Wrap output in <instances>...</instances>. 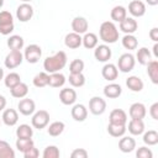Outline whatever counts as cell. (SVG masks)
<instances>
[{"label": "cell", "mask_w": 158, "mask_h": 158, "mask_svg": "<svg viewBox=\"0 0 158 158\" xmlns=\"http://www.w3.org/2000/svg\"><path fill=\"white\" fill-rule=\"evenodd\" d=\"M67 53L64 51H59L57 53H54L53 56L47 57L43 60V69L44 72H47L48 74L51 73H56V72H60L65 64H67Z\"/></svg>", "instance_id": "cell-1"}, {"label": "cell", "mask_w": 158, "mask_h": 158, "mask_svg": "<svg viewBox=\"0 0 158 158\" xmlns=\"http://www.w3.org/2000/svg\"><path fill=\"white\" fill-rule=\"evenodd\" d=\"M99 37L106 44L115 43V42H117V40L120 37L118 28L116 27V25L112 21H104L99 28Z\"/></svg>", "instance_id": "cell-2"}, {"label": "cell", "mask_w": 158, "mask_h": 158, "mask_svg": "<svg viewBox=\"0 0 158 158\" xmlns=\"http://www.w3.org/2000/svg\"><path fill=\"white\" fill-rule=\"evenodd\" d=\"M15 28L14 16L10 11H0V33L4 36L10 35Z\"/></svg>", "instance_id": "cell-3"}, {"label": "cell", "mask_w": 158, "mask_h": 158, "mask_svg": "<svg viewBox=\"0 0 158 158\" xmlns=\"http://www.w3.org/2000/svg\"><path fill=\"white\" fill-rule=\"evenodd\" d=\"M135 64H136V59H135V56L132 53H123L120 56L118 60H117V69L122 73H130L131 70H133L135 68Z\"/></svg>", "instance_id": "cell-4"}, {"label": "cell", "mask_w": 158, "mask_h": 158, "mask_svg": "<svg viewBox=\"0 0 158 158\" xmlns=\"http://www.w3.org/2000/svg\"><path fill=\"white\" fill-rule=\"evenodd\" d=\"M31 123H32L33 128H37V130L46 128L49 123V112L46 110H38V111L33 112Z\"/></svg>", "instance_id": "cell-5"}, {"label": "cell", "mask_w": 158, "mask_h": 158, "mask_svg": "<svg viewBox=\"0 0 158 158\" xmlns=\"http://www.w3.org/2000/svg\"><path fill=\"white\" fill-rule=\"evenodd\" d=\"M41 57H42V48L38 44L32 43V44H28L25 48L23 59H26L28 63L35 64V63H37L41 59Z\"/></svg>", "instance_id": "cell-6"}, {"label": "cell", "mask_w": 158, "mask_h": 158, "mask_svg": "<svg viewBox=\"0 0 158 158\" xmlns=\"http://www.w3.org/2000/svg\"><path fill=\"white\" fill-rule=\"evenodd\" d=\"M22 60L23 54L21 53V51H10L4 59V64L7 69H15L22 63Z\"/></svg>", "instance_id": "cell-7"}, {"label": "cell", "mask_w": 158, "mask_h": 158, "mask_svg": "<svg viewBox=\"0 0 158 158\" xmlns=\"http://www.w3.org/2000/svg\"><path fill=\"white\" fill-rule=\"evenodd\" d=\"M89 111L95 116L102 115L106 111V101H105V99H102L101 96H93L89 100Z\"/></svg>", "instance_id": "cell-8"}, {"label": "cell", "mask_w": 158, "mask_h": 158, "mask_svg": "<svg viewBox=\"0 0 158 158\" xmlns=\"http://www.w3.org/2000/svg\"><path fill=\"white\" fill-rule=\"evenodd\" d=\"M112 56V52H111V48L109 47V44L104 43V44H98L95 48H94V57L98 62H101V63H107L110 60Z\"/></svg>", "instance_id": "cell-9"}, {"label": "cell", "mask_w": 158, "mask_h": 158, "mask_svg": "<svg viewBox=\"0 0 158 158\" xmlns=\"http://www.w3.org/2000/svg\"><path fill=\"white\" fill-rule=\"evenodd\" d=\"M33 16V7L28 2H22L16 9V17L20 22H27Z\"/></svg>", "instance_id": "cell-10"}, {"label": "cell", "mask_w": 158, "mask_h": 158, "mask_svg": "<svg viewBox=\"0 0 158 158\" xmlns=\"http://www.w3.org/2000/svg\"><path fill=\"white\" fill-rule=\"evenodd\" d=\"M17 110L23 116H30L36 111V104L30 98H22L17 104Z\"/></svg>", "instance_id": "cell-11"}, {"label": "cell", "mask_w": 158, "mask_h": 158, "mask_svg": "<svg viewBox=\"0 0 158 158\" xmlns=\"http://www.w3.org/2000/svg\"><path fill=\"white\" fill-rule=\"evenodd\" d=\"M59 100L63 105H74L77 101V91L73 88H63L59 91Z\"/></svg>", "instance_id": "cell-12"}, {"label": "cell", "mask_w": 158, "mask_h": 158, "mask_svg": "<svg viewBox=\"0 0 158 158\" xmlns=\"http://www.w3.org/2000/svg\"><path fill=\"white\" fill-rule=\"evenodd\" d=\"M88 28H89V22L85 17L83 16H77L72 20V30L73 32L75 33H79V35H84L85 32H88Z\"/></svg>", "instance_id": "cell-13"}, {"label": "cell", "mask_w": 158, "mask_h": 158, "mask_svg": "<svg viewBox=\"0 0 158 158\" xmlns=\"http://www.w3.org/2000/svg\"><path fill=\"white\" fill-rule=\"evenodd\" d=\"M118 23H120V30L125 35H133L138 28V23L135 20V17H126Z\"/></svg>", "instance_id": "cell-14"}, {"label": "cell", "mask_w": 158, "mask_h": 158, "mask_svg": "<svg viewBox=\"0 0 158 158\" xmlns=\"http://www.w3.org/2000/svg\"><path fill=\"white\" fill-rule=\"evenodd\" d=\"M70 115L74 121L77 122H83L88 117V109L83 104H74L70 111Z\"/></svg>", "instance_id": "cell-15"}, {"label": "cell", "mask_w": 158, "mask_h": 158, "mask_svg": "<svg viewBox=\"0 0 158 158\" xmlns=\"http://www.w3.org/2000/svg\"><path fill=\"white\" fill-rule=\"evenodd\" d=\"M128 12L132 17H142L146 14V4L141 0H132L128 4Z\"/></svg>", "instance_id": "cell-16"}, {"label": "cell", "mask_w": 158, "mask_h": 158, "mask_svg": "<svg viewBox=\"0 0 158 158\" xmlns=\"http://www.w3.org/2000/svg\"><path fill=\"white\" fill-rule=\"evenodd\" d=\"M101 75L107 81H114L118 77V69L112 63H105V65L101 69Z\"/></svg>", "instance_id": "cell-17"}, {"label": "cell", "mask_w": 158, "mask_h": 158, "mask_svg": "<svg viewBox=\"0 0 158 158\" xmlns=\"http://www.w3.org/2000/svg\"><path fill=\"white\" fill-rule=\"evenodd\" d=\"M128 115L131 118H139V120H143L147 115V109L144 106V104L142 102H133L131 106H130V110H128Z\"/></svg>", "instance_id": "cell-18"}, {"label": "cell", "mask_w": 158, "mask_h": 158, "mask_svg": "<svg viewBox=\"0 0 158 158\" xmlns=\"http://www.w3.org/2000/svg\"><path fill=\"white\" fill-rule=\"evenodd\" d=\"M109 123L115 125H126L127 123V114L122 109H114L109 116Z\"/></svg>", "instance_id": "cell-19"}, {"label": "cell", "mask_w": 158, "mask_h": 158, "mask_svg": "<svg viewBox=\"0 0 158 158\" xmlns=\"http://www.w3.org/2000/svg\"><path fill=\"white\" fill-rule=\"evenodd\" d=\"M136 148V141L131 136H122L118 141V149L122 153H131Z\"/></svg>", "instance_id": "cell-20"}, {"label": "cell", "mask_w": 158, "mask_h": 158, "mask_svg": "<svg viewBox=\"0 0 158 158\" xmlns=\"http://www.w3.org/2000/svg\"><path fill=\"white\" fill-rule=\"evenodd\" d=\"M1 121L6 126H15L19 121V112L15 109H5L1 115Z\"/></svg>", "instance_id": "cell-21"}, {"label": "cell", "mask_w": 158, "mask_h": 158, "mask_svg": "<svg viewBox=\"0 0 158 158\" xmlns=\"http://www.w3.org/2000/svg\"><path fill=\"white\" fill-rule=\"evenodd\" d=\"M64 44L70 49H77L81 46V36L75 32H69L64 37Z\"/></svg>", "instance_id": "cell-22"}, {"label": "cell", "mask_w": 158, "mask_h": 158, "mask_svg": "<svg viewBox=\"0 0 158 158\" xmlns=\"http://www.w3.org/2000/svg\"><path fill=\"white\" fill-rule=\"evenodd\" d=\"M122 94V88L117 83H110L104 86V95L107 99H116Z\"/></svg>", "instance_id": "cell-23"}, {"label": "cell", "mask_w": 158, "mask_h": 158, "mask_svg": "<svg viewBox=\"0 0 158 158\" xmlns=\"http://www.w3.org/2000/svg\"><path fill=\"white\" fill-rule=\"evenodd\" d=\"M126 128L132 136H139L144 132V122L139 118H131V121L128 122V127Z\"/></svg>", "instance_id": "cell-24"}, {"label": "cell", "mask_w": 158, "mask_h": 158, "mask_svg": "<svg viewBox=\"0 0 158 158\" xmlns=\"http://www.w3.org/2000/svg\"><path fill=\"white\" fill-rule=\"evenodd\" d=\"M126 86H127L131 91H133V93H139V91H142L144 84H143V80H142L139 77H137V75H131V77H128V78L126 79Z\"/></svg>", "instance_id": "cell-25"}, {"label": "cell", "mask_w": 158, "mask_h": 158, "mask_svg": "<svg viewBox=\"0 0 158 158\" xmlns=\"http://www.w3.org/2000/svg\"><path fill=\"white\" fill-rule=\"evenodd\" d=\"M110 16H111L112 22H121L123 19L127 17V9L122 5H116L111 9Z\"/></svg>", "instance_id": "cell-26"}, {"label": "cell", "mask_w": 158, "mask_h": 158, "mask_svg": "<svg viewBox=\"0 0 158 158\" xmlns=\"http://www.w3.org/2000/svg\"><path fill=\"white\" fill-rule=\"evenodd\" d=\"M6 44L11 51H21L25 46V40L20 35H12L7 38Z\"/></svg>", "instance_id": "cell-27"}, {"label": "cell", "mask_w": 158, "mask_h": 158, "mask_svg": "<svg viewBox=\"0 0 158 158\" xmlns=\"http://www.w3.org/2000/svg\"><path fill=\"white\" fill-rule=\"evenodd\" d=\"M98 42H99V38L93 32H85L84 36L81 37V44L86 49H94L98 46Z\"/></svg>", "instance_id": "cell-28"}, {"label": "cell", "mask_w": 158, "mask_h": 158, "mask_svg": "<svg viewBox=\"0 0 158 158\" xmlns=\"http://www.w3.org/2000/svg\"><path fill=\"white\" fill-rule=\"evenodd\" d=\"M10 94L15 99H22L28 94V85L20 81L17 85H15L14 88L10 89Z\"/></svg>", "instance_id": "cell-29"}, {"label": "cell", "mask_w": 158, "mask_h": 158, "mask_svg": "<svg viewBox=\"0 0 158 158\" xmlns=\"http://www.w3.org/2000/svg\"><path fill=\"white\" fill-rule=\"evenodd\" d=\"M135 59L141 64V65H146L149 60H152V53L147 47H141L138 48Z\"/></svg>", "instance_id": "cell-30"}, {"label": "cell", "mask_w": 158, "mask_h": 158, "mask_svg": "<svg viewBox=\"0 0 158 158\" xmlns=\"http://www.w3.org/2000/svg\"><path fill=\"white\" fill-rule=\"evenodd\" d=\"M67 79L64 77V74H62L60 72H56V73H51L49 74V80H48V85L52 88H60L65 84Z\"/></svg>", "instance_id": "cell-31"}, {"label": "cell", "mask_w": 158, "mask_h": 158, "mask_svg": "<svg viewBox=\"0 0 158 158\" xmlns=\"http://www.w3.org/2000/svg\"><path fill=\"white\" fill-rule=\"evenodd\" d=\"M147 74L153 84H158V62L156 59L149 60L147 64Z\"/></svg>", "instance_id": "cell-32"}, {"label": "cell", "mask_w": 158, "mask_h": 158, "mask_svg": "<svg viewBox=\"0 0 158 158\" xmlns=\"http://www.w3.org/2000/svg\"><path fill=\"white\" fill-rule=\"evenodd\" d=\"M64 128H65L64 122H62V121H54V122L49 123V126L47 127V132H48L49 136L57 137V136H59V135L63 133Z\"/></svg>", "instance_id": "cell-33"}, {"label": "cell", "mask_w": 158, "mask_h": 158, "mask_svg": "<svg viewBox=\"0 0 158 158\" xmlns=\"http://www.w3.org/2000/svg\"><path fill=\"white\" fill-rule=\"evenodd\" d=\"M48 80H49V74L47 72H40L33 77L32 83L36 88H44L48 85Z\"/></svg>", "instance_id": "cell-34"}, {"label": "cell", "mask_w": 158, "mask_h": 158, "mask_svg": "<svg viewBox=\"0 0 158 158\" xmlns=\"http://www.w3.org/2000/svg\"><path fill=\"white\" fill-rule=\"evenodd\" d=\"M85 75L83 73H70L68 81L73 88H81L85 84Z\"/></svg>", "instance_id": "cell-35"}, {"label": "cell", "mask_w": 158, "mask_h": 158, "mask_svg": "<svg viewBox=\"0 0 158 158\" xmlns=\"http://www.w3.org/2000/svg\"><path fill=\"white\" fill-rule=\"evenodd\" d=\"M127 128L126 125H115V123H109L107 125V132L112 137H122L126 133Z\"/></svg>", "instance_id": "cell-36"}, {"label": "cell", "mask_w": 158, "mask_h": 158, "mask_svg": "<svg viewBox=\"0 0 158 158\" xmlns=\"http://www.w3.org/2000/svg\"><path fill=\"white\" fill-rule=\"evenodd\" d=\"M0 158H15L14 148L4 139H0Z\"/></svg>", "instance_id": "cell-37"}, {"label": "cell", "mask_w": 158, "mask_h": 158, "mask_svg": "<svg viewBox=\"0 0 158 158\" xmlns=\"http://www.w3.org/2000/svg\"><path fill=\"white\" fill-rule=\"evenodd\" d=\"M121 43H122L123 48H126L128 51H133L138 47V40L133 35H125L121 40Z\"/></svg>", "instance_id": "cell-38"}, {"label": "cell", "mask_w": 158, "mask_h": 158, "mask_svg": "<svg viewBox=\"0 0 158 158\" xmlns=\"http://www.w3.org/2000/svg\"><path fill=\"white\" fill-rule=\"evenodd\" d=\"M32 136H33V128L27 123H22L16 128L17 138H32Z\"/></svg>", "instance_id": "cell-39"}, {"label": "cell", "mask_w": 158, "mask_h": 158, "mask_svg": "<svg viewBox=\"0 0 158 158\" xmlns=\"http://www.w3.org/2000/svg\"><path fill=\"white\" fill-rule=\"evenodd\" d=\"M20 81H21V77H20V74L16 73V72H11V73H9L7 75L4 77V84H5V86L9 88V89L14 88V86L17 85Z\"/></svg>", "instance_id": "cell-40"}, {"label": "cell", "mask_w": 158, "mask_h": 158, "mask_svg": "<svg viewBox=\"0 0 158 158\" xmlns=\"http://www.w3.org/2000/svg\"><path fill=\"white\" fill-rule=\"evenodd\" d=\"M143 142L147 146H156L158 143V132L156 130H148L143 132Z\"/></svg>", "instance_id": "cell-41"}, {"label": "cell", "mask_w": 158, "mask_h": 158, "mask_svg": "<svg viewBox=\"0 0 158 158\" xmlns=\"http://www.w3.org/2000/svg\"><path fill=\"white\" fill-rule=\"evenodd\" d=\"M33 146H35V142L32 138H17L16 139V148L21 153H25Z\"/></svg>", "instance_id": "cell-42"}, {"label": "cell", "mask_w": 158, "mask_h": 158, "mask_svg": "<svg viewBox=\"0 0 158 158\" xmlns=\"http://www.w3.org/2000/svg\"><path fill=\"white\" fill-rule=\"evenodd\" d=\"M60 156V152H59V148L57 146H47L42 153V157L43 158H58Z\"/></svg>", "instance_id": "cell-43"}, {"label": "cell", "mask_w": 158, "mask_h": 158, "mask_svg": "<svg viewBox=\"0 0 158 158\" xmlns=\"http://www.w3.org/2000/svg\"><path fill=\"white\" fill-rule=\"evenodd\" d=\"M84 60L81 59H73L69 64V72L70 73H83L84 70Z\"/></svg>", "instance_id": "cell-44"}, {"label": "cell", "mask_w": 158, "mask_h": 158, "mask_svg": "<svg viewBox=\"0 0 158 158\" xmlns=\"http://www.w3.org/2000/svg\"><path fill=\"white\" fill-rule=\"evenodd\" d=\"M136 157L137 158H152L153 157V152L148 147L143 146V147H139L136 151Z\"/></svg>", "instance_id": "cell-45"}, {"label": "cell", "mask_w": 158, "mask_h": 158, "mask_svg": "<svg viewBox=\"0 0 158 158\" xmlns=\"http://www.w3.org/2000/svg\"><path fill=\"white\" fill-rule=\"evenodd\" d=\"M88 156H89V153H88V151L85 148H75L70 153L72 158H86Z\"/></svg>", "instance_id": "cell-46"}, {"label": "cell", "mask_w": 158, "mask_h": 158, "mask_svg": "<svg viewBox=\"0 0 158 158\" xmlns=\"http://www.w3.org/2000/svg\"><path fill=\"white\" fill-rule=\"evenodd\" d=\"M22 154H23L25 158H37V157L40 156V151L33 146V147H31L28 151H26V152L22 153Z\"/></svg>", "instance_id": "cell-47"}, {"label": "cell", "mask_w": 158, "mask_h": 158, "mask_svg": "<svg viewBox=\"0 0 158 158\" xmlns=\"http://www.w3.org/2000/svg\"><path fill=\"white\" fill-rule=\"evenodd\" d=\"M149 115L153 120H158V102H154L149 107Z\"/></svg>", "instance_id": "cell-48"}, {"label": "cell", "mask_w": 158, "mask_h": 158, "mask_svg": "<svg viewBox=\"0 0 158 158\" xmlns=\"http://www.w3.org/2000/svg\"><path fill=\"white\" fill-rule=\"evenodd\" d=\"M149 38L153 41V42H157L158 41V28L157 27H153L151 31H149Z\"/></svg>", "instance_id": "cell-49"}, {"label": "cell", "mask_w": 158, "mask_h": 158, "mask_svg": "<svg viewBox=\"0 0 158 158\" xmlns=\"http://www.w3.org/2000/svg\"><path fill=\"white\" fill-rule=\"evenodd\" d=\"M6 107V98L4 95H0V112L4 111Z\"/></svg>", "instance_id": "cell-50"}, {"label": "cell", "mask_w": 158, "mask_h": 158, "mask_svg": "<svg viewBox=\"0 0 158 158\" xmlns=\"http://www.w3.org/2000/svg\"><path fill=\"white\" fill-rule=\"evenodd\" d=\"M153 56H154L156 58H158V44H157V42H156L154 46H153Z\"/></svg>", "instance_id": "cell-51"}, {"label": "cell", "mask_w": 158, "mask_h": 158, "mask_svg": "<svg viewBox=\"0 0 158 158\" xmlns=\"http://www.w3.org/2000/svg\"><path fill=\"white\" fill-rule=\"evenodd\" d=\"M148 5H151V6H156L157 4H158V0H144Z\"/></svg>", "instance_id": "cell-52"}, {"label": "cell", "mask_w": 158, "mask_h": 158, "mask_svg": "<svg viewBox=\"0 0 158 158\" xmlns=\"http://www.w3.org/2000/svg\"><path fill=\"white\" fill-rule=\"evenodd\" d=\"M4 79V69L0 67V80H2Z\"/></svg>", "instance_id": "cell-53"}, {"label": "cell", "mask_w": 158, "mask_h": 158, "mask_svg": "<svg viewBox=\"0 0 158 158\" xmlns=\"http://www.w3.org/2000/svg\"><path fill=\"white\" fill-rule=\"evenodd\" d=\"M4 6V0H0V9Z\"/></svg>", "instance_id": "cell-54"}, {"label": "cell", "mask_w": 158, "mask_h": 158, "mask_svg": "<svg viewBox=\"0 0 158 158\" xmlns=\"http://www.w3.org/2000/svg\"><path fill=\"white\" fill-rule=\"evenodd\" d=\"M22 2H30V1H32V0H21Z\"/></svg>", "instance_id": "cell-55"}, {"label": "cell", "mask_w": 158, "mask_h": 158, "mask_svg": "<svg viewBox=\"0 0 158 158\" xmlns=\"http://www.w3.org/2000/svg\"><path fill=\"white\" fill-rule=\"evenodd\" d=\"M1 122H2V121H1V117H0V125H1Z\"/></svg>", "instance_id": "cell-56"}]
</instances>
